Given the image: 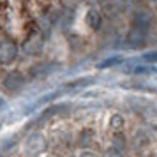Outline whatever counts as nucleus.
Instances as JSON below:
<instances>
[{
	"label": "nucleus",
	"mask_w": 157,
	"mask_h": 157,
	"mask_svg": "<svg viewBox=\"0 0 157 157\" xmlns=\"http://www.w3.org/2000/svg\"><path fill=\"white\" fill-rule=\"evenodd\" d=\"M155 71V67H136L132 72H136V74H143V72H154Z\"/></svg>",
	"instance_id": "nucleus-3"
},
{
	"label": "nucleus",
	"mask_w": 157,
	"mask_h": 157,
	"mask_svg": "<svg viewBox=\"0 0 157 157\" xmlns=\"http://www.w3.org/2000/svg\"><path fill=\"white\" fill-rule=\"evenodd\" d=\"M143 58H147V60H150V62H155V51H150V53H147V55H143Z\"/></svg>",
	"instance_id": "nucleus-4"
},
{
	"label": "nucleus",
	"mask_w": 157,
	"mask_h": 157,
	"mask_svg": "<svg viewBox=\"0 0 157 157\" xmlns=\"http://www.w3.org/2000/svg\"><path fill=\"white\" fill-rule=\"evenodd\" d=\"M122 60H124V58H122L120 55H115V57H109V58H106V60L99 62V64H97V67H99V69H108V67H111V65L122 64Z\"/></svg>",
	"instance_id": "nucleus-1"
},
{
	"label": "nucleus",
	"mask_w": 157,
	"mask_h": 157,
	"mask_svg": "<svg viewBox=\"0 0 157 157\" xmlns=\"http://www.w3.org/2000/svg\"><path fill=\"white\" fill-rule=\"evenodd\" d=\"M0 106H4V101H2V99H0Z\"/></svg>",
	"instance_id": "nucleus-5"
},
{
	"label": "nucleus",
	"mask_w": 157,
	"mask_h": 157,
	"mask_svg": "<svg viewBox=\"0 0 157 157\" xmlns=\"http://www.w3.org/2000/svg\"><path fill=\"white\" fill-rule=\"evenodd\" d=\"M99 13H97V11H90V13H88V16H86V20H88V21H90V25H92L94 29H97V27H99Z\"/></svg>",
	"instance_id": "nucleus-2"
}]
</instances>
